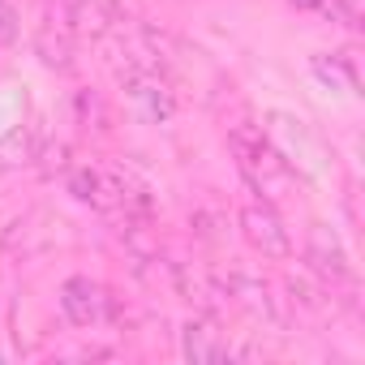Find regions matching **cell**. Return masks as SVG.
<instances>
[{
  "instance_id": "1",
  "label": "cell",
  "mask_w": 365,
  "mask_h": 365,
  "mask_svg": "<svg viewBox=\"0 0 365 365\" xmlns=\"http://www.w3.org/2000/svg\"><path fill=\"white\" fill-rule=\"evenodd\" d=\"M228 150L237 159V172L245 176V185L262 202H284L297 194V172L288 155L258 129V125H232L228 129Z\"/></svg>"
},
{
  "instance_id": "3",
  "label": "cell",
  "mask_w": 365,
  "mask_h": 365,
  "mask_svg": "<svg viewBox=\"0 0 365 365\" xmlns=\"http://www.w3.org/2000/svg\"><path fill=\"white\" fill-rule=\"evenodd\" d=\"M237 224H241V237H245L262 258H288V254H292V237H288V228H284L275 202H262V198L241 202Z\"/></svg>"
},
{
  "instance_id": "5",
  "label": "cell",
  "mask_w": 365,
  "mask_h": 365,
  "mask_svg": "<svg viewBox=\"0 0 365 365\" xmlns=\"http://www.w3.org/2000/svg\"><path fill=\"white\" fill-rule=\"evenodd\" d=\"M61 314L73 327H99L112 314V292L91 275H69L61 284Z\"/></svg>"
},
{
  "instance_id": "9",
  "label": "cell",
  "mask_w": 365,
  "mask_h": 365,
  "mask_svg": "<svg viewBox=\"0 0 365 365\" xmlns=\"http://www.w3.org/2000/svg\"><path fill=\"white\" fill-rule=\"evenodd\" d=\"M180 352H185V361H228L232 344L224 339V331L215 327V318L202 314V318H190L185 331H180Z\"/></svg>"
},
{
  "instance_id": "14",
  "label": "cell",
  "mask_w": 365,
  "mask_h": 365,
  "mask_svg": "<svg viewBox=\"0 0 365 365\" xmlns=\"http://www.w3.org/2000/svg\"><path fill=\"white\" fill-rule=\"evenodd\" d=\"M292 5H297V9H322L327 0H292Z\"/></svg>"
},
{
  "instance_id": "10",
  "label": "cell",
  "mask_w": 365,
  "mask_h": 365,
  "mask_svg": "<svg viewBox=\"0 0 365 365\" xmlns=\"http://www.w3.org/2000/svg\"><path fill=\"white\" fill-rule=\"evenodd\" d=\"M73 108H78V125H82V129H99V133L112 129V112H108V103H103L95 91H78Z\"/></svg>"
},
{
  "instance_id": "8",
  "label": "cell",
  "mask_w": 365,
  "mask_h": 365,
  "mask_svg": "<svg viewBox=\"0 0 365 365\" xmlns=\"http://www.w3.org/2000/svg\"><path fill=\"white\" fill-rule=\"evenodd\" d=\"M69 194H73L78 202L95 207V211H108V215L120 207L116 180H112V172H108V168H91V163L73 168V172H69Z\"/></svg>"
},
{
  "instance_id": "7",
  "label": "cell",
  "mask_w": 365,
  "mask_h": 365,
  "mask_svg": "<svg viewBox=\"0 0 365 365\" xmlns=\"http://www.w3.org/2000/svg\"><path fill=\"white\" fill-rule=\"evenodd\" d=\"M224 292H228V305L254 314V318H267V322H279V305L271 297V284L262 275H250V271H228L224 275Z\"/></svg>"
},
{
  "instance_id": "2",
  "label": "cell",
  "mask_w": 365,
  "mask_h": 365,
  "mask_svg": "<svg viewBox=\"0 0 365 365\" xmlns=\"http://www.w3.org/2000/svg\"><path fill=\"white\" fill-rule=\"evenodd\" d=\"M78 43V0H48L43 22L35 26V56L56 73H73Z\"/></svg>"
},
{
  "instance_id": "6",
  "label": "cell",
  "mask_w": 365,
  "mask_h": 365,
  "mask_svg": "<svg viewBox=\"0 0 365 365\" xmlns=\"http://www.w3.org/2000/svg\"><path fill=\"white\" fill-rule=\"evenodd\" d=\"M120 86H125L133 112H138L146 125H168V120H172L176 95H172V86H168L163 73H129V78H120Z\"/></svg>"
},
{
  "instance_id": "13",
  "label": "cell",
  "mask_w": 365,
  "mask_h": 365,
  "mask_svg": "<svg viewBox=\"0 0 365 365\" xmlns=\"http://www.w3.org/2000/svg\"><path fill=\"white\" fill-rule=\"evenodd\" d=\"M18 31H22V18H18V9L9 5V0H0V48H9V43L18 39Z\"/></svg>"
},
{
  "instance_id": "4",
  "label": "cell",
  "mask_w": 365,
  "mask_h": 365,
  "mask_svg": "<svg viewBox=\"0 0 365 365\" xmlns=\"http://www.w3.org/2000/svg\"><path fill=\"white\" fill-rule=\"evenodd\" d=\"M305 262H309V271H314L327 288L352 284L348 250H344V241H339V232H335L331 224H309V237H305Z\"/></svg>"
},
{
  "instance_id": "11",
  "label": "cell",
  "mask_w": 365,
  "mask_h": 365,
  "mask_svg": "<svg viewBox=\"0 0 365 365\" xmlns=\"http://www.w3.org/2000/svg\"><path fill=\"white\" fill-rule=\"evenodd\" d=\"M35 159V142H31V133L18 125L9 138H0V163L5 168H14V163H31Z\"/></svg>"
},
{
  "instance_id": "12",
  "label": "cell",
  "mask_w": 365,
  "mask_h": 365,
  "mask_svg": "<svg viewBox=\"0 0 365 365\" xmlns=\"http://www.w3.org/2000/svg\"><path fill=\"white\" fill-rule=\"evenodd\" d=\"M322 14H331V22H344V26H361V0H327Z\"/></svg>"
}]
</instances>
